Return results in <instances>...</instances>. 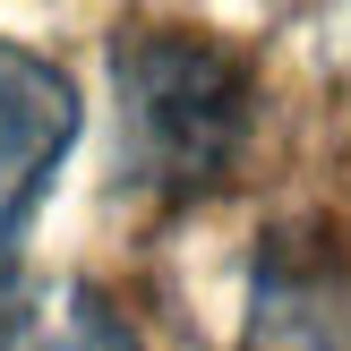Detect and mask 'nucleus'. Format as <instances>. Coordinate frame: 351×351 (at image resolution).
I'll use <instances>...</instances> for the list:
<instances>
[{"instance_id": "f257e3e1", "label": "nucleus", "mask_w": 351, "mask_h": 351, "mask_svg": "<svg viewBox=\"0 0 351 351\" xmlns=\"http://www.w3.org/2000/svg\"><path fill=\"white\" fill-rule=\"evenodd\" d=\"M249 69L189 26H137L120 43V154L154 206H189L249 146Z\"/></svg>"}, {"instance_id": "f03ea898", "label": "nucleus", "mask_w": 351, "mask_h": 351, "mask_svg": "<svg viewBox=\"0 0 351 351\" xmlns=\"http://www.w3.org/2000/svg\"><path fill=\"white\" fill-rule=\"evenodd\" d=\"M86 129V95L51 51H26L0 34V283L26 257V232L60 180L69 146Z\"/></svg>"}, {"instance_id": "7ed1b4c3", "label": "nucleus", "mask_w": 351, "mask_h": 351, "mask_svg": "<svg viewBox=\"0 0 351 351\" xmlns=\"http://www.w3.org/2000/svg\"><path fill=\"white\" fill-rule=\"evenodd\" d=\"M240 351H351V249L335 232H274L257 249Z\"/></svg>"}, {"instance_id": "20e7f679", "label": "nucleus", "mask_w": 351, "mask_h": 351, "mask_svg": "<svg viewBox=\"0 0 351 351\" xmlns=\"http://www.w3.org/2000/svg\"><path fill=\"white\" fill-rule=\"evenodd\" d=\"M0 351H146V343H137V326L120 317L103 291L60 283V291L26 300L9 326H0Z\"/></svg>"}]
</instances>
